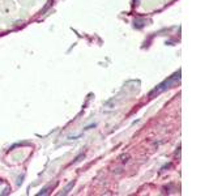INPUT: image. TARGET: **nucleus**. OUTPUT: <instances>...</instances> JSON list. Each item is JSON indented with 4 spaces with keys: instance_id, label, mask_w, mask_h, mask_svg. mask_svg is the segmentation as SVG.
Segmentation results:
<instances>
[{
    "instance_id": "20e7f679",
    "label": "nucleus",
    "mask_w": 209,
    "mask_h": 196,
    "mask_svg": "<svg viewBox=\"0 0 209 196\" xmlns=\"http://www.w3.org/2000/svg\"><path fill=\"white\" fill-rule=\"evenodd\" d=\"M128 158H129V156H128V154H123V156H120V160L123 161V162H127Z\"/></svg>"
},
{
    "instance_id": "7ed1b4c3",
    "label": "nucleus",
    "mask_w": 209,
    "mask_h": 196,
    "mask_svg": "<svg viewBox=\"0 0 209 196\" xmlns=\"http://www.w3.org/2000/svg\"><path fill=\"white\" fill-rule=\"evenodd\" d=\"M48 190H50V187H46L45 190H43V191H41V192L38 194V196H42V195H47V194H48Z\"/></svg>"
},
{
    "instance_id": "f257e3e1",
    "label": "nucleus",
    "mask_w": 209,
    "mask_h": 196,
    "mask_svg": "<svg viewBox=\"0 0 209 196\" xmlns=\"http://www.w3.org/2000/svg\"><path fill=\"white\" fill-rule=\"evenodd\" d=\"M181 80V71H178L177 73H174L173 76H170L167 80H165L163 82H161V84H159L157 88H154V89L150 92V97H155V96H158V94H161L162 92H165L166 89H169V88H171L174 84H177V82Z\"/></svg>"
},
{
    "instance_id": "f03ea898",
    "label": "nucleus",
    "mask_w": 209,
    "mask_h": 196,
    "mask_svg": "<svg viewBox=\"0 0 209 196\" xmlns=\"http://www.w3.org/2000/svg\"><path fill=\"white\" fill-rule=\"evenodd\" d=\"M73 186H75V182H73V180H72V182L67 186V187L64 188V191H63V192H62L60 195H67V194H69V190H71L72 187H73Z\"/></svg>"
}]
</instances>
